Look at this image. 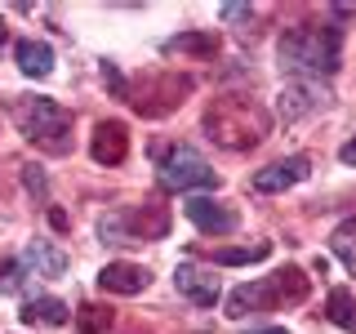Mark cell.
I'll return each instance as SVG.
<instances>
[{"label": "cell", "mask_w": 356, "mask_h": 334, "mask_svg": "<svg viewBox=\"0 0 356 334\" xmlns=\"http://www.w3.org/2000/svg\"><path fill=\"white\" fill-rule=\"evenodd\" d=\"M174 285L183 289L192 303H200V308H214V299H218V276L205 272V267H196V263H178Z\"/></svg>", "instance_id": "9"}, {"label": "cell", "mask_w": 356, "mask_h": 334, "mask_svg": "<svg viewBox=\"0 0 356 334\" xmlns=\"http://www.w3.org/2000/svg\"><path fill=\"white\" fill-rule=\"evenodd\" d=\"M222 18H227V22H241V18H254V9L250 5H222Z\"/></svg>", "instance_id": "24"}, {"label": "cell", "mask_w": 356, "mask_h": 334, "mask_svg": "<svg viewBox=\"0 0 356 334\" xmlns=\"http://www.w3.org/2000/svg\"><path fill=\"white\" fill-rule=\"evenodd\" d=\"M49 223H54L58 232H67V214H63V209H49Z\"/></svg>", "instance_id": "26"}, {"label": "cell", "mask_w": 356, "mask_h": 334, "mask_svg": "<svg viewBox=\"0 0 356 334\" xmlns=\"http://www.w3.org/2000/svg\"><path fill=\"white\" fill-rule=\"evenodd\" d=\"M147 267H138V263H107L103 272H98V285L107 289V294H143V289H147Z\"/></svg>", "instance_id": "10"}, {"label": "cell", "mask_w": 356, "mask_h": 334, "mask_svg": "<svg viewBox=\"0 0 356 334\" xmlns=\"http://www.w3.org/2000/svg\"><path fill=\"white\" fill-rule=\"evenodd\" d=\"M120 218H125L129 241H152V237H165V232H170V214H165V205H156V200H147L143 209L120 214Z\"/></svg>", "instance_id": "12"}, {"label": "cell", "mask_w": 356, "mask_h": 334, "mask_svg": "<svg viewBox=\"0 0 356 334\" xmlns=\"http://www.w3.org/2000/svg\"><path fill=\"white\" fill-rule=\"evenodd\" d=\"M9 116L22 129V138L40 143L49 152H67V129H72V111L58 107L54 98H14Z\"/></svg>", "instance_id": "3"}, {"label": "cell", "mask_w": 356, "mask_h": 334, "mask_svg": "<svg viewBox=\"0 0 356 334\" xmlns=\"http://www.w3.org/2000/svg\"><path fill=\"white\" fill-rule=\"evenodd\" d=\"M325 89H321V81H294V85H285L281 89V116L285 120H303L312 116L321 103H325Z\"/></svg>", "instance_id": "8"}, {"label": "cell", "mask_w": 356, "mask_h": 334, "mask_svg": "<svg viewBox=\"0 0 356 334\" xmlns=\"http://www.w3.org/2000/svg\"><path fill=\"white\" fill-rule=\"evenodd\" d=\"M14 58H18V72L31 76V81H44V76L54 72V49L44 40H18Z\"/></svg>", "instance_id": "13"}, {"label": "cell", "mask_w": 356, "mask_h": 334, "mask_svg": "<svg viewBox=\"0 0 356 334\" xmlns=\"http://www.w3.org/2000/svg\"><path fill=\"white\" fill-rule=\"evenodd\" d=\"M0 45H5V22H0Z\"/></svg>", "instance_id": "28"}, {"label": "cell", "mask_w": 356, "mask_h": 334, "mask_svg": "<svg viewBox=\"0 0 356 334\" xmlns=\"http://www.w3.org/2000/svg\"><path fill=\"white\" fill-rule=\"evenodd\" d=\"M165 54H196V58H214V54H218V36H214V31H183V36L165 40Z\"/></svg>", "instance_id": "16"}, {"label": "cell", "mask_w": 356, "mask_h": 334, "mask_svg": "<svg viewBox=\"0 0 356 334\" xmlns=\"http://www.w3.org/2000/svg\"><path fill=\"white\" fill-rule=\"evenodd\" d=\"M22 285V272L9 259H0V289H18Z\"/></svg>", "instance_id": "22"}, {"label": "cell", "mask_w": 356, "mask_h": 334, "mask_svg": "<svg viewBox=\"0 0 356 334\" xmlns=\"http://www.w3.org/2000/svg\"><path fill=\"white\" fill-rule=\"evenodd\" d=\"M161 183L174 187V192H192V187H218V174L209 170V161L200 156L196 148H187V143H178V148L161 152Z\"/></svg>", "instance_id": "4"}, {"label": "cell", "mask_w": 356, "mask_h": 334, "mask_svg": "<svg viewBox=\"0 0 356 334\" xmlns=\"http://www.w3.org/2000/svg\"><path fill=\"white\" fill-rule=\"evenodd\" d=\"M76 326H81V334H111V308L85 303L76 312Z\"/></svg>", "instance_id": "20"}, {"label": "cell", "mask_w": 356, "mask_h": 334, "mask_svg": "<svg viewBox=\"0 0 356 334\" xmlns=\"http://www.w3.org/2000/svg\"><path fill=\"white\" fill-rule=\"evenodd\" d=\"M183 214L192 218V223H196L200 232H209V237H227V232H236V228H241L236 209L218 205V200H209V196H187Z\"/></svg>", "instance_id": "5"}, {"label": "cell", "mask_w": 356, "mask_h": 334, "mask_svg": "<svg viewBox=\"0 0 356 334\" xmlns=\"http://www.w3.org/2000/svg\"><path fill=\"white\" fill-rule=\"evenodd\" d=\"M339 161H343V165H356V138H352V143H343V148H339Z\"/></svg>", "instance_id": "25"}, {"label": "cell", "mask_w": 356, "mask_h": 334, "mask_svg": "<svg viewBox=\"0 0 356 334\" xmlns=\"http://www.w3.org/2000/svg\"><path fill=\"white\" fill-rule=\"evenodd\" d=\"M272 303H276L272 281H250V285H236V289L227 294V317L241 321V317H250V312H263V308H272Z\"/></svg>", "instance_id": "11"}, {"label": "cell", "mask_w": 356, "mask_h": 334, "mask_svg": "<svg viewBox=\"0 0 356 334\" xmlns=\"http://www.w3.org/2000/svg\"><path fill=\"white\" fill-rule=\"evenodd\" d=\"M89 156H94L98 165H120V161L129 156V129L120 125V120H103V125L94 129Z\"/></svg>", "instance_id": "7"}, {"label": "cell", "mask_w": 356, "mask_h": 334, "mask_svg": "<svg viewBox=\"0 0 356 334\" xmlns=\"http://www.w3.org/2000/svg\"><path fill=\"white\" fill-rule=\"evenodd\" d=\"M267 281H272V294H276V303H303L307 299V289H312V281L303 276V267H281V272L276 276H267Z\"/></svg>", "instance_id": "15"}, {"label": "cell", "mask_w": 356, "mask_h": 334, "mask_svg": "<svg viewBox=\"0 0 356 334\" xmlns=\"http://www.w3.org/2000/svg\"><path fill=\"white\" fill-rule=\"evenodd\" d=\"M22 259H27V267H36V276H63L67 263H72L58 245H49V241H31Z\"/></svg>", "instance_id": "14"}, {"label": "cell", "mask_w": 356, "mask_h": 334, "mask_svg": "<svg viewBox=\"0 0 356 334\" xmlns=\"http://www.w3.org/2000/svg\"><path fill=\"white\" fill-rule=\"evenodd\" d=\"M22 183H27V192H31V196H44V192H49V183H44L40 165H27V170H22Z\"/></svg>", "instance_id": "21"}, {"label": "cell", "mask_w": 356, "mask_h": 334, "mask_svg": "<svg viewBox=\"0 0 356 334\" xmlns=\"http://www.w3.org/2000/svg\"><path fill=\"white\" fill-rule=\"evenodd\" d=\"M325 317L334 321L339 330H348V334H356V294L352 289H330V299H325Z\"/></svg>", "instance_id": "18"}, {"label": "cell", "mask_w": 356, "mask_h": 334, "mask_svg": "<svg viewBox=\"0 0 356 334\" xmlns=\"http://www.w3.org/2000/svg\"><path fill=\"white\" fill-rule=\"evenodd\" d=\"M339 27L330 22H298L281 36V67L285 72H298L307 81H321V76H334L339 72Z\"/></svg>", "instance_id": "1"}, {"label": "cell", "mask_w": 356, "mask_h": 334, "mask_svg": "<svg viewBox=\"0 0 356 334\" xmlns=\"http://www.w3.org/2000/svg\"><path fill=\"white\" fill-rule=\"evenodd\" d=\"M103 81L111 85V94H120V98H125V81H120V72H116V63H103Z\"/></svg>", "instance_id": "23"}, {"label": "cell", "mask_w": 356, "mask_h": 334, "mask_svg": "<svg viewBox=\"0 0 356 334\" xmlns=\"http://www.w3.org/2000/svg\"><path fill=\"white\" fill-rule=\"evenodd\" d=\"M267 254H272V245L259 241V245H236V250H214L209 259H214L218 267H245V263H263Z\"/></svg>", "instance_id": "19"}, {"label": "cell", "mask_w": 356, "mask_h": 334, "mask_svg": "<svg viewBox=\"0 0 356 334\" xmlns=\"http://www.w3.org/2000/svg\"><path fill=\"white\" fill-rule=\"evenodd\" d=\"M307 174H312L307 156H289V161H276V165H267V170H259V174L250 178V187H254V192H263V196H272V192H285V187L303 183Z\"/></svg>", "instance_id": "6"}, {"label": "cell", "mask_w": 356, "mask_h": 334, "mask_svg": "<svg viewBox=\"0 0 356 334\" xmlns=\"http://www.w3.org/2000/svg\"><path fill=\"white\" fill-rule=\"evenodd\" d=\"M259 334H285V330H259Z\"/></svg>", "instance_id": "27"}, {"label": "cell", "mask_w": 356, "mask_h": 334, "mask_svg": "<svg viewBox=\"0 0 356 334\" xmlns=\"http://www.w3.org/2000/svg\"><path fill=\"white\" fill-rule=\"evenodd\" d=\"M22 321L27 326H67V303L63 299H31V303H22Z\"/></svg>", "instance_id": "17"}, {"label": "cell", "mask_w": 356, "mask_h": 334, "mask_svg": "<svg viewBox=\"0 0 356 334\" xmlns=\"http://www.w3.org/2000/svg\"><path fill=\"white\" fill-rule=\"evenodd\" d=\"M205 129L209 138H218L222 148H254V143L267 134V111L254 107L250 98H218L214 107L205 111Z\"/></svg>", "instance_id": "2"}]
</instances>
